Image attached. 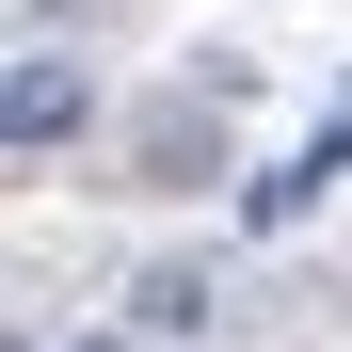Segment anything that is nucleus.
<instances>
[{"label":"nucleus","instance_id":"f03ea898","mask_svg":"<svg viewBox=\"0 0 352 352\" xmlns=\"http://www.w3.org/2000/svg\"><path fill=\"white\" fill-rule=\"evenodd\" d=\"M320 192H336V176H320V160H272V176H256V192H241V224H256V241H288V224H305Z\"/></svg>","mask_w":352,"mask_h":352},{"label":"nucleus","instance_id":"7ed1b4c3","mask_svg":"<svg viewBox=\"0 0 352 352\" xmlns=\"http://www.w3.org/2000/svg\"><path fill=\"white\" fill-rule=\"evenodd\" d=\"M144 336H208V272H144Z\"/></svg>","mask_w":352,"mask_h":352},{"label":"nucleus","instance_id":"20e7f679","mask_svg":"<svg viewBox=\"0 0 352 352\" xmlns=\"http://www.w3.org/2000/svg\"><path fill=\"white\" fill-rule=\"evenodd\" d=\"M80 352H144V336H80Z\"/></svg>","mask_w":352,"mask_h":352},{"label":"nucleus","instance_id":"f257e3e1","mask_svg":"<svg viewBox=\"0 0 352 352\" xmlns=\"http://www.w3.org/2000/svg\"><path fill=\"white\" fill-rule=\"evenodd\" d=\"M96 129V80L65 65V48H16V96H0V144H16V160H65Z\"/></svg>","mask_w":352,"mask_h":352}]
</instances>
